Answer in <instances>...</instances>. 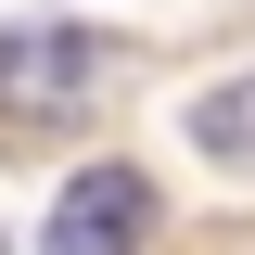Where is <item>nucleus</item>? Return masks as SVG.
I'll return each mask as SVG.
<instances>
[{
    "label": "nucleus",
    "instance_id": "nucleus-1",
    "mask_svg": "<svg viewBox=\"0 0 255 255\" xmlns=\"http://www.w3.org/2000/svg\"><path fill=\"white\" fill-rule=\"evenodd\" d=\"M90 102H102V38L90 26H13L0 38V115L64 128V115H90Z\"/></svg>",
    "mask_w": 255,
    "mask_h": 255
},
{
    "label": "nucleus",
    "instance_id": "nucleus-4",
    "mask_svg": "<svg viewBox=\"0 0 255 255\" xmlns=\"http://www.w3.org/2000/svg\"><path fill=\"white\" fill-rule=\"evenodd\" d=\"M0 255H13V243H0Z\"/></svg>",
    "mask_w": 255,
    "mask_h": 255
},
{
    "label": "nucleus",
    "instance_id": "nucleus-3",
    "mask_svg": "<svg viewBox=\"0 0 255 255\" xmlns=\"http://www.w3.org/2000/svg\"><path fill=\"white\" fill-rule=\"evenodd\" d=\"M191 153H204V166H255V64L191 102Z\"/></svg>",
    "mask_w": 255,
    "mask_h": 255
},
{
    "label": "nucleus",
    "instance_id": "nucleus-2",
    "mask_svg": "<svg viewBox=\"0 0 255 255\" xmlns=\"http://www.w3.org/2000/svg\"><path fill=\"white\" fill-rule=\"evenodd\" d=\"M140 243H153V179L140 166H77V191L51 204L38 255H140Z\"/></svg>",
    "mask_w": 255,
    "mask_h": 255
}]
</instances>
